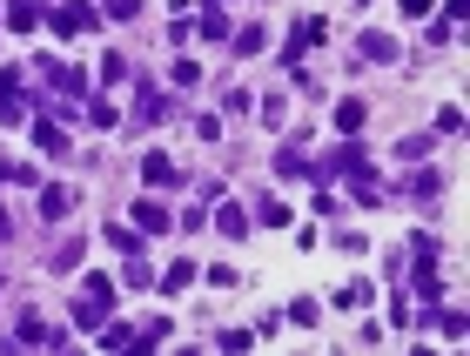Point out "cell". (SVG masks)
<instances>
[{"instance_id":"6da1fadb","label":"cell","mask_w":470,"mask_h":356,"mask_svg":"<svg viewBox=\"0 0 470 356\" xmlns=\"http://www.w3.org/2000/svg\"><path fill=\"white\" fill-rule=\"evenodd\" d=\"M343 175H349V182H356V175H377V169H370V155L356 148V141H343V148H330V155L316 162V182H343Z\"/></svg>"},{"instance_id":"7a4b0ae2","label":"cell","mask_w":470,"mask_h":356,"mask_svg":"<svg viewBox=\"0 0 470 356\" xmlns=\"http://www.w3.org/2000/svg\"><path fill=\"white\" fill-rule=\"evenodd\" d=\"M175 115H182V108H175V101H168V94L141 75V88H135V122H141V128H162V122H175Z\"/></svg>"},{"instance_id":"3957f363","label":"cell","mask_w":470,"mask_h":356,"mask_svg":"<svg viewBox=\"0 0 470 356\" xmlns=\"http://www.w3.org/2000/svg\"><path fill=\"white\" fill-rule=\"evenodd\" d=\"M47 20H54V34H68V41H75V34H94V20H101V14H94L88 0H61Z\"/></svg>"},{"instance_id":"277c9868","label":"cell","mask_w":470,"mask_h":356,"mask_svg":"<svg viewBox=\"0 0 470 356\" xmlns=\"http://www.w3.org/2000/svg\"><path fill=\"white\" fill-rule=\"evenodd\" d=\"M41 75H47V88L68 94V101H75V94H88V75H81L75 61H41Z\"/></svg>"},{"instance_id":"5b68a950","label":"cell","mask_w":470,"mask_h":356,"mask_svg":"<svg viewBox=\"0 0 470 356\" xmlns=\"http://www.w3.org/2000/svg\"><path fill=\"white\" fill-rule=\"evenodd\" d=\"M14 343H28V350H41V343H54V350H61V343H68V329H47L41 323V316H20V323H14Z\"/></svg>"},{"instance_id":"8992f818","label":"cell","mask_w":470,"mask_h":356,"mask_svg":"<svg viewBox=\"0 0 470 356\" xmlns=\"http://www.w3.org/2000/svg\"><path fill=\"white\" fill-rule=\"evenodd\" d=\"M330 122H336V135H363L370 108H363V101H356V94H343V101H336V115H330Z\"/></svg>"},{"instance_id":"52a82bcc","label":"cell","mask_w":470,"mask_h":356,"mask_svg":"<svg viewBox=\"0 0 470 356\" xmlns=\"http://www.w3.org/2000/svg\"><path fill=\"white\" fill-rule=\"evenodd\" d=\"M269 169L283 175V182H303V175H316V162H303V148L289 141V148H275V162H269Z\"/></svg>"},{"instance_id":"ba28073f","label":"cell","mask_w":470,"mask_h":356,"mask_svg":"<svg viewBox=\"0 0 470 356\" xmlns=\"http://www.w3.org/2000/svg\"><path fill=\"white\" fill-rule=\"evenodd\" d=\"M41 216H47V222L75 216V188H68V182H47V188H41Z\"/></svg>"},{"instance_id":"9c48e42d","label":"cell","mask_w":470,"mask_h":356,"mask_svg":"<svg viewBox=\"0 0 470 356\" xmlns=\"http://www.w3.org/2000/svg\"><path fill=\"white\" fill-rule=\"evenodd\" d=\"M41 20H47L41 0H7V28H14V34H34Z\"/></svg>"},{"instance_id":"30bf717a","label":"cell","mask_w":470,"mask_h":356,"mask_svg":"<svg viewBox=\"0 0 470 356\" xmlns=\"http://www.w3.org/2000/svg\"><path fill=\"white\" fill-rule=\"evenodd\" d=\"M135 229H141V235H162V229H175V216H168L162 202L141 195V202H135Z\"/></svg>"},{"instance_id":"8fae6325","label":"cell","mask_w":470,"mask_h":356,"mask_svg":"<svg viewBox=\"0 0 470 356\" xmlns=\"http://www.w3.org/2000/svg\"><path fill=\"white\" fill-rule=\"evenodd\" d=\"M356 54H363V67H370V61H396V41L370 28V34H356Z\"/></svg>"},{"instance_id":"7c38bea8","label":"cell","mask_w":470,"mask_h":356,"mask_svg":"<svg viewBox=\"0 0 470 356\" xmlns=\"http://www.w3.org/2000/svg\"><path fill=\"white\" fill-rule=\"evenodd\" d=\"M141 182H148V188H175V182H182V169H175L168 155H148V162H141Z\"/></svg>"},{"instance_id":"4fadbf2b","label":"cell","mask_w":470,"mask_h":356,"mask_svg":"<svg viewBox=\"0 0 470 356\" xmlns=\"http://www.w3.org/2000/svg\"><path fill=\"white\" fill-rule=\"evenodd\" d=\"M215 229H222L228 242H243V235H249V216L235 209V202H215Z\"/></svg>"},{"instance_id":"5bb4252c","label":"cell","mask_w":470,"mask_h":356,"mask_svg":"<svg viewBox=\"0 0 470 356\" xmlns=\"http://www.w3.org/2000/svg\"><path fill=\"white\" fill-rule=\"evenodd\" d=\"M34 148H41V155H68V135H61V122H34Z\"/></svg>"},{"instance_id":"9a60e30c","label":"cell","mask_w":470,"mask_h":356,"mask_svg":"<svg viewBox=\"0 0 470 356\" xmlns=\"http://www.w3.org/2000/svg\"><path fill=\"white\" fill-rule=\"evenodd\" d=\"M94 343H101V350H135V329H128V323H101Z\"/></svg>"},{"instance_id":"2e32d148","label":"cell","mask_w":470,"mask_h":356,"mask_svg":"<svg viewBox=\"0 0 470 356\" xmlns=\"http://www.w3.org/2000/svg\"><path fill=\"white\" fill-rule=\"evenodd\" d=\"M88 122L115 135V128H122V108H115V101H108V94H101V101H88Z\"/></svg>"},{"instance_id":"e0dca14e","label":"cell","mask_w":470,"mask_h":356,"mask_svg":"<svg viewBox=\"0 0 470 356\" xmlns=\"http://www.w3.org/2000/svg\"><path fill=\"white\" fill-rule=\"evenodd\" d=\"M195 276H202V269H195V263H188V256H182V263H168V276H162V289H168V296H175V289H188V282H195Z\"/></svg>"},{"instance_id":"ac0fdd59","label":"cell","mask_w":470,"mask_h":356,"mask_svg":"<svg viewBox=\"0 0 470 356\" xmlns=\"http://www.w3.org/2000/svg\"><path fill=\"white\" fill-rule=\"evenodd\" d=\"M75 323H81V329H101V323H108V303H94V296H81V303H75Z\"/></svg>"},{"instance_id":"d6986e66","label":"cell","mask_w":470,"mask_h":356,"mask_svg":"<svg viewBox=\"0 0 470 356\" xmlns=\"http://www.w3.org/2000/svg\"><path fill=\"white\" fill-rule=\"evenodd\" d=\"M108 249L115 256H141V229H108Z\"/></svg>"},{"instance_id":"ffe728a7","label":"cell","mask_w":470,"mask_h":356,"mask_svg":"<svg viewBox=\"0 0 470 356\" xmlns=\"http://www.w3.org/2000/svg\"><path fill=\"white\" fill-rule=\"evenodd\" d=\"M430 155V135H403L396 141V162H424Z\"/></svg>"},{"instance_id":"44dd1931","label":"cell","mask_w":470,"mask_h":356,"mask_svg":"<svg viewBox=\"0 0 470 356\" xmlns=\"http://www.w3.org/2000/svg\"><path fill=\"white\" fill-rule=\"evenodd\" d=\"M122 81H128V54H108L101 61V88H122Z\"/></svg>"},{"instance_id":"7402d4cb","label":"cell","mask_w":470,"mask_h":356,"mask_svg":"<svg viewBox=\"0 0 470 356\" xmlns=\"http://www.w3.org/2000/svg\"><path fill=\"white\" fill-rule=\"evenodd\" d=\"M437 188H443V175H437V169H424L417 182H410V195H417V202H437Z\"/></svg>"},{"instance_id":"603a6c76","label":"cell","mask_w":470,"mask_h":356,"mask_svg":"<svg viewBox=\"0 0 470 356\" xmlns=\"http://www.w3.org/2000/svg\"><path fill=\"white\" fill-rule=\"evenodd\" d=\"M437 336H450V343H464V310H437Z\"/></svg>"},{"instance_id":"cb8c5ba5","label":"cell","mask_w":470,"mask_h":356,"mask_svg":"<svg viewBox=\"0 0 470 356\" xmlns=\"http://www.w3.org/2000/svg\"><path fill=\"white\" fill-rule=\"evenodd\" d=\"M68 269H81V242H61V249H54V276H68Z\"/></svg>"},{"instance_id":"d4e9b609","label":"cell","mask_w":470,"mask_h":356,"mask_svg":"<svg viewBox=\"0 0 470 356\" xmlns=\"http://www.w3.org/2000/svg\"><path fill=\"white\" fill-rule=\"evenodd\" d=\"M202 34H209V41H228V14H222V7H209V14H202Z\"/></svg>"},{"instance_id":"484cf974","label":"cell","mask_w":470,"mask_h":356,"mask_svg":"<svg viewBox=\"0 0 470 356\" xmlns=\"http://www.w3.org/2000/svg\"><path fill=\"white\" fill-rule=\"evenodd\" d=\"M370 296H377V289H370V282H349V289H343V296H336V303H343V310H363Z\"/></svg>"},{"instance_id":"4316f807","label":"cell","mask_w":470,"mask_h":356,"mask_svg":"<svg viewBox=\"0 0 470 356\" xmlns=\"http://www.w3.org/2000/svg\"><path fill=\"white\" fill-rule=\"evenodd\" d=\"M215 343H222V350H249V343H256V329H215Z\"/></svg>"},{"instance_id":"83f0119b","label":"cell","mask_w":470,"mask_h":356,"mask_svg":"<svg viewBox=\"0 0 470 356\" xmlns=\"http://www.w3.org/2000/svg\"><path fill=\"white\" fill-rule=\"evenodd\" d=\"M262 41H269L262 28H243V34H235V54H262Z\"/></svg>"},{"instance_id":"f1b7e54d","label":"cell","mask_w":470,"mask_h":356,"mask_svg":"<svg viewBox=\"0 0 470 356\" xmlns=\"http://www.w3.org/2000/svg\"><path fill=\"white\" fill-rule=\"evenodd\" d=\"M88 296H94V303H108V310H115V282H108V276H88Z\"/></svg>"},{"instance_id":"f546056e","label":"cell","mask_w":470,"mask_h":356,"mask_svg":"<svg viewBox=\"0 0 470 356\" xmlns=\"http://www.w3.org/2000/svg\"><path fill=\"white\" fill-rule=\"evenodd\" d=\"M202 81V61H175V88H195Z\"/></svg>"},{"instance_id":"4dcf8cb0","label":"cell","mask_w":470,"mask_h":356,"mask_svg":"<svg viewBox=\"0 0 470 356\" xmlns=\"http://www.w3.org/2000/svg\"><path fill=\"white\" fill-rule=\"evenodd\" d=\"M457 128H464V108H457V101H450V108L437 115V135H457Z\"/></svg>"},{"instance_id":"1f68e13d","label":"cell","mask_w":470,"mask_h":356,"mask_svg":"<svg viewBox=\"0 0 470 356\" xmlns=\"http://www.w3.org/2000/svg\"><path fill=\"white\" fill-rule=\"evenodd\" d=\"M430 7H437V0H403V14H417V20H430Z\"/></svg>"},{"instance_id":"d6a6232c","label":"cell","mask_w":470,"mask_h":356,"mask_svg":"<svg viewBox=\"0 0 470 356\" xmlns=\"http://www.w3.org/2000/svg\"><path fill=\"white\" fill-rule=\"evenodd\" d=\"M7 235H14V222H7V209H0V242H7Z\"/></svg>"},{"instance_id":"836d02e7","label":"cell","mask_w":470,"mask_h":356,"mask_svg":"<svg viewBox=\"0 0 470 356\" xmlns=\"http://www.w3.org/2000/svg\"><path fill=\"white\" fill-rule=\"evenodd\" d=\"M202 7H228V0H202Z\"/></svg>"}]
</instances>
